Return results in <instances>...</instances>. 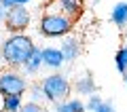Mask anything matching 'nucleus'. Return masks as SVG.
Wrapping results in <instances>:
<instances>
[{
    "label": "nucleus",
    "mask_w": 127,
    "mask_h": 112,
    "mask_svg": "<svg viewBox=\"0 0 127 112\" xmlns=\"http://www.w3.org/2000/svg\"><path fill=\"white\" fill-rule=\"evenodd\" d=\"M114 66H117V70L121 74L127 72V42L117 49V53H114Z\"/></svg>",
    "instance_id": "obj_14"
},
{
    "label": "nucleus",
    "mask_w": 127,
    "mask_h": 112,
    "mask_svg": "<svg viewBox=\"0 0 127 112\" xmlns=\"http://www.w3.org/2000/svg\"><path fill=\"white\" fill-rule=\"evenodd\" d=\"M42 66L49 68L51 72H59L66 66V57H64L59 47H45L42 49Z\"/></svg>",
    "instance_id": "obj_7"
},
{
    "label": "nucleus",
    "mask_w": 127,
    "mask_h": 112,
    "mask_svg": "<svg viewBox=\"0 0 127 112\" xmlns=\"http://www.w3.org/2000/svg\"><path fill=\"white\" fill-rule=\"evenodd\" d=\"M36 45L26 32L21 34H9L4 40L0 42V59L9 68H21L34 53Z\"/></svg>",
    "instance_id": "obj_1"
},
{
    "label": "nucleus",
    "mask_w": 127,
    "mask_h": 112,
    "mask_svg": "<svg viewBox=\"0 0 127 112\" xmlns=\"http://www.w3.org/2000/svg\"><path fill=\"white\" fill-rule=\"evenodd\" d=\"M0 4L4 6V9H13V6L19 4V0H0Z\"/></svg>",
    "instance_id": "obj_19"
},
{
    "label": "nucleus",
    "mask_w": 127,
    "mask_h": 112,
    "mask_svg": "<svg viewBox=\"0 0 127 112\" xmlns=\"http://www.w3.org/2000/svg\"><path fill=\"white\" fill-rule=\"evenodd\" d=\"M40 110H42V104H36V102H30V99H28V102L21 106L19 112H40Z\"/></svg>",
    "instance_id": "obj_17"
},
{
    "label": "nucleus",
    "mask_w": 127,
    "mask_h": 112,
    "mask_svg": "<svg viewBox=\"0 0 127 112\" xmlns=\"http://www.w3.org/2000/svg\"><path fill=\"white\" fill-rule=\"evenodd\" d=\"M40 112H53V110H49V108H45V106H42V110Z\"/></svg>",
    "instance_id": "obj_21"
},
{
    "label": "nucleus",
    "mask_w": 127,
    "mask_h": 112,
    "mask_svg": "<svg viewBox=\"0 0 127 112\" xmlns=\"http://www.w3.org/2000/svg\"><path fill=\"white\" fill-rule=\"evenodd\" d=\"M93 112H117V108H114V104L112 102H102V106L97 108V110H93Z\"/></svg>",
    "instance_id": "obj_18"
},
{
    "label": "nucleus",
    "mask_w": 127,
    "mask_h": 112,
    "mask_svg": "<svg viewBox=\"0 0 127 112\" xmlns=\"http://www.w3.org/2000/svg\"><path fill=\"white\" fill-rule=\"evenodd\" d=\"M74 30V19L62 13H42L38 21V32L45 38H66Z\"/></svg>",
    "instance_id": "obj_2"
},
{
    "label": "nucleus",
    "mask_w": 127,
    "mask_h": 112,
    "mask_svg": "<svg viewBox=\"0 0 127 112\" xmlns=\"http://www.w3.org/2000/svg\"><path fill=\"white\" fill-rule=\"evenodd\" d=\"M40 68H42V49H40V47H36L34 53L30 55V59L21 66V70H23L26 76H36L38 72H40Z\"/></svg>",
    "instance_id": "obj_10"
},
{
    "label": "nucleus",
    "mask_w": 127,
    "mask_h": 112,
    "mask_svg": "<svg viewBox=\"0 0 127 112\" xmlns=\"http://www.w3.org/2000/svg\"><path fill=\"white\" fill-rule=\"evenodd\" d=\"M28 2H30V0H19V4H28Z\"/></svg>",
    "instance_id": "obj_22"
},
{
    "label": "nucleus",
    "mask_w": 127,
    "mask_h": 112,
    "mask_svg": "<svg viewBox=\"0 0 127 112\" xmlns=\"http://www.w3.org/2000/svg\"><path fill=\"white\" fill-rule=\"evenodd\" d=\"M125 30H127V28H125Z\"/></svg>",
    "instance_id": "obj_25"
},
{
    "label": "nucleus",
    "mask_w": 127,
    "mask_h": 112,
    "mask_svg": "<svg viewBox=\"0 0 127 112\" xmlns=\"http://www.w3.org/2000/svg\"><path fill=\"white\" fill-rule=\"evenodd\" d=\"M53 112H87V106L81 97H68L64 102L53 104Z\"/></svg>",
    "instance_id": "obj_11"
},
{
    "label": "nucleus",
    "mask_w": 127,
    "mask_h": 112,
    "mask_svg": "<svg viewBox=\"0 0 127 112\" xmlns=\"http://www.w3.org/2000/svg\"><path fill=\"white\" fill-rule=\"evenodd\" d=\"M28 93H30V102H36V104H45V89H42L40 83H34V85H28Z\"/></svg>",
    "instance_id": "obj_15"
},
{
    "label": "nucleus",
    "mask_w": 127,
    "mask_h": 112,
    "mask_svg": "<svg viewBox=\"0 0 127 112\" xmlns=\"http://www.w3.org/2000/svg\"><path fill=\"white\" fill-rule=\"evenodd\" d=\"M59 49H62L64 57H66V63H74V61L78 59V55H81V38L68 34V36L62 40Z\"/></svg>",
    "instance_id": "obj_8"
},
{
    "label": "nucleus",
    "mask_w": 127,
    "mask_h": 112,
    "mask_svg": "<svg viewBox=\"0 0 127 112\" xmlns=\"http://www.w3.org/2000/svg\"><path fill=\"white\" fill-rule=\"evenodd\" d=\"M102 95H97V93H93V95H89L87 97V102H85V106H87V112H93V110H97V108L102 106Z\"/></svg>",
    "instance_id": "obj_16"
},
{
    "label": "nucleus",
    "mask_w": 127,
    "mask_h": 112,
    "mask_svg": "<svg viewBox=\"0 0 127 112\" xmlns=\"http://www.w3.org/2000/svg\"><path fill=\"white\" fill-rule=\"evenodd\" d=\"M23 106L21 95H2V112H19Z\"/></svg>",
    "instance_id": "obj_13"
},
{
    "label": "nucleus",
    "mask_w": 127,
    "mask_h": 112,
    "mask_svg": "<svg viewBox=\"0 0 127 112\" xmlns=\"http://www.w3.org/2000/svg\"><path fill=\"white\" fill-rule=\"evenodd\" d=\"M87 0H49L45 4V13H62L76 21L85 13Z\"/></svg>",
    "instance_id": "obj_6"
},
{
    "label": "nucleus",
    "mask_w": 127,
    "mask_h": 112,
    "mask_svg": "<svg viewBox=\"0 0 127 112\" xmlns=\"http://www.w3.org/2000/svg\"><path fill=\"white\" fill-rule=\"evenodd\" d=\"M28 91V81L17 68L0 70V95H23Z\"/></svg>",
    "instance_id": "obj_4"
},
{
    "label": "nucleus",
    "mask_w": 127,
    "mask_h": 112,
    "mask_svg": "<svg viewBox=\"0 0 127 112\" xmlns=\"http://www.w3.org/2000/svg\"><path fill=\"white\" fill-rule=\"evenodd\" d=\"M40 85H42V89H45L47 102H51V104L64 102V99H68L70 93H72V83H70V78L66 76L62 70L47 74L40 81Z\"/></svg>",
    "instance_id": "obj_3"
},
{
    "label": "nucleus",
    "mask_w": 127,
    "mask_h": 112,
    "mask_svg": "<svg viewBox=\"0 0 127 112\" xmlns=\"http://www.w3.org/2000/svg\"><path fill=\"white\" fill-rule=\"evenodd\" d=\"M6 11H9V9H4V6L0 4V23H4V19H6Z\"/></svg>",
    "instance_id": "obj_20"
},
{
    "label": "nucleus",
    "mask_w": 127,
    "mask_h": 112,
    "mask_svg": "<svg viewBox=\"0 0 127 112\" xmlns=\"http://www.w3.org/2000/svg\"><path fill=\"white\" fill-rule=\"evenodd\" d=\"M91 2H93V4H97V2H100V0H91Z\"/></svg>",
    "instance_id": "obj_24"
},
{
    "label": "nucleus",
    "mask_w": 127,
    "mask_h": 112,
    "mask_svg": "<svg viewBox=\"0 0 127 112\" xmlns=\"http://www.w3.org/2000/svg\"><path fill=\"white\" fill-rule=\"evenodd\" d=\"M123 76H125V87H127V72H125V74H123Z\"/></svg>",
    "instance_id": "obj_23"
},
{
    "label": "nucleus",
    "mask_w": 127,
    "mask_h": 112,
    "mask_svg": "<svg viewBox=\"0 0 127 112\" xmlns=\"http://www.w3.org/2000/svg\"><path fill=\"white\" fill-rule=\"evenodd\" d=\"M110 19L117 28H127V2H117L110 11Z\"/></svg>",
    "instance_id": "obj_12"
},
{
    "label": "nucleus",
    "mask_w": 127,
    "mask_h": 112,
    "mask_svg": "<svg viewBox=\"0 0 127 112\" xmlns=\"http://www.w3.org/2000/svg\"><path fill=\"white\" fill-rule=\"evenodd\" d=\"M30 21H32V15H30V11H28V6L26 4H17V6H13V9L6 11L4 28H6L9 34H21V32L28 30Z\"/></svg>",
    "instance_id": "obj_5"
},
{
    "label": "nucleus",
    "mask_w": 127,
    "mask_h": 112,
    "mask_svg": "<svg viewBox=\"0 0 127 112\" xmlns=\"http://www.w3.org/2000/svg\"><path fill=\"white\" fill-rule=\"evenodd\" d=\"M72 89L76 91L78 95H85V97H89V95L97 93V83H95L93 74H83V76H78L76 81L72 83Z\"/></svg>",
    "instance_id": "obj_9"
}]
</instances>
